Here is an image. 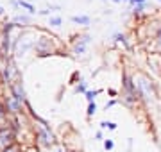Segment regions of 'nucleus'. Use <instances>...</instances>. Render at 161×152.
<instances>
[{"mask_svg":"<svg viewBox=\"0 0 161 152\" xmlns=\"http://www.w3.org/2000/svg\"><path fill=\"white\" fill-rule=\"evenodd\" d=\"M36 36H38V29H32V27H27V29H20L14 36V41H13V57L20 59L25 57L31 50H34V41Z\"/></svg>","mask_w":161,"mask_h":152,"instance_id":"obj_1","label":"nucleus"},{"mask_svg":"<svg viewBox=\"0 0 161 152\" xmlns=\"http://www.w3.org/2000/svg\"><path fill=\"white\" fill-rule=\"evenodd\" d=\"M34 56L38 57H48V56H54V54L59 52V43L58 38L54 34H50L48 30L45 29H38V36H36L34 41Z\"/></svg>","mask_w":161,"mask_h":152,"instance_id":"obj_2","label":"nucleus"},{"mask_svg":"<svg viewBox=\"0 0 161 152\" xmlns=\"http://www.w3.org/2000/svg\"><path fill=\"white\" fill-rule=\"evenodd\" d=\"M134 86H136V93H138V99H143L147 102L156 99V88L154 82L150 81L147 75H134Z\"/></svg>","mask_w":161,"mask_h":152,"instance_id":"obj_3","label":"nucleus"},{"mask_svg":"<svg viewBox=\"0 0 161 152\" xmlns=\"http://www.w3.org/2000/svg\"><path fill=\"white\" fill-rule=\"evenodd\" d=\"M0 75H2V81L6 82L7 86L20 79V70H18L16 59L13 57V56L7 57V59H4V66L0 68Z\"/></svg>","mask_w":161,"mask_h":152,"instance_id":"obj_4","label":"nucleus"},{"mask_svg":"<svg viewBox=\"0 0 161 152\" xmlns=\"http://www.w3.org/2000/svg\"><path fill=\"white\" fill-rule=\"evenodd\" d=\"M93 41V36L90 32H84V34H79L75 38V41L72 43V54L74 56H82V54H86L88 47H90V43Z\"/></svg>","mask_w":161,"mask_h":152,"instance_id":"obj_5","label":"nucleus"},{"mask_svg":"<svg viewBox=\"0 0 161 152\" xmlns=\"http://www.w3.org/2000/svg\"><path fill=\"white\" fill-rule=\"evenodd\" d=\"M9 93H11L13 97H16L20 102L27 104V93H25V88H23L22 79H18V81H14L13 84H9Z\"/></svg>","mask_w":161,"mask_h":152,"instance_id":"obj_6","label":"nucleus"},{"mask_svg":"<svg viewBox=\"0 0 161 152\" xmlns=\"http://www.w3.org/2000/svg\"><path fill=\"white\" fill-rule=\"evenodd\" d=\"M11 20L18 25V29H27V27H32V22H34V16L32 14H27V13H16L14 16H11Z\"/></svg>","mask_w":161,"mask_h":152,"instance_id":"obj_7","label":"nucleus"},{"mask_svg":"<svg viewBox=\"0 0 161 152\" xmlns=\"http://www.w3.org/2000/svg\"><path fill=\"white\" fill-rule=\"evenodd\" d=\"M4 104H6V109L7 113H13V115H18V113H22V107H23V102L16 99V97H13L9 93V97L4 99Z\"/></svg>","mask_w":161,"mask_h":152,"instance_id":"obj_8","label":"nucleus"},{"mask_svg":"<svg viewBox=\"0 0 161 152\" xmlns=\"http://www.w3.org/2000/svg\"><path fill=\"white\" fill-rule=\"evenodd\" d=\"M13 140H14V133H13V129L9 125H2L0 127V143L4 147L11 145Z\"/></svg>","mask_w":161,"mask_h":152,"instance_id":"obj_9","label":"nucleus"},{"mask_svg":"<svg viewBox=\"0 0 161 152\" xmlns=\"http://www.w3.org/2000/svg\"><path fill=\"white\" fill-rule=\"evenodd\" d=\"M38 138H40V141L45 147H50L52 143H54V134L50 133L48 125H41V129L38 131Z\"/></svg>","mask_w":161,"mask_h":152,"instance_id":"obj_10","label":"nucleus"},{"mask_svg":"<svg viewBox=\"0 0 161 152\" xmlns=\"http://www.w3.org/2000/svg\"><path fill=\"white\" fill-rule=\"evenodd\" d=\"M70 22L79 27H88L92 24V16L90 14H74V16H70Z\"/></svg>","mask_w":161,"mask_h":152,"instance_id":"obj_11","label":"nucleus"},{"mask_svg":"<svg viewBox=\"0 0 161 152\" xmlns=\"http://www.w3.org/2000/svg\"><path fill=\"white\" fill-rule=\"evenodd\" d=\"M18 6H20V11L27 13V14H32V16H36V14H38L36 6L32 4V2H29V0H18Z\"/></svg>","mask_w":161,"mask_h":152,"instance_id":"obj_12","label":"nucleus"},{"mask_svg":"<svg viewBox=\"0 0 161 152\" xmlns=\"http://www.w3.org/2000/svg\"><path fill=\"white\" fill-rule=\"evenodd\" d=\"M47 25H48L50 29H59V27L63 25V16H59V14H50Z\"/></svg>","mask_w":161,"mask_h":152,"instance_id":"obj_13","label":"nucleus"},{"mask_svg":"<svg viewBox=\"0 0 161 152\" xmlns=\"http://www.w3.org/2000/svg\"><path fill=\"white\" fill-rule=\"evenodd\" d=\"M111 40H113V43L115 45H124V47H129L127 45V36L124 34V32H113V36H111Z\"/></svg>","mask_w":161,"mask_h":152,"instance_id":"obj_14","label":"nucleus"},{"mask_svg":"<svg viewBox=\"0 0 161 152\" xmlns=\"http://www.w3.org/2000/svg\"><path fill=\"white\" fill-rule=\"evenodd\" d=\"M158 27H156V30H154V43L158 45V50L161 52V22H158Z\"/></svg>","mask_w":161,"mask_h":152,"instance_id":"obj_15","label":"nucleus"},{"mask_svg":"<svg viewBox=\"0 0 161 152\" xmlns=\"http://www.w3.org/2000/svg\"><path fill=\"white\" fill-rule=\"evenodd\" d=\"M86 91H88V84H86V81H79L77 84H75L74 93H77V95H79V93H82V95H84Z\"/></svg>","mask_w":161,"mask_h":152,"instance_id":"obj_16","label":"nucleus"},{"mask_svg":"<svg viewBox=\"0 0 161 152\" xmlns=\"http://www.w3.org/2000/svg\"><path fill=\"white\" fill-rule=\"evenodd\" d=\"M102 90H88L86 93H84V97H86V100L88 102H93V100L97 99V95L100 93Z\"/></svg>","mask_w":161,"mask_h":152,"instance_id":"obj_17","label":"nucleus"},{"mask_svg":"<svg viewBox=\"0 0 161 152\" xmlns=\"http://www.w3.org/2000/svg\"><path fill=\"white\" fill-rule=\"evenodd\" d=\"M97 113V104H95V100L93 102H88V109H86V115L88 117H93Z\"/></svg>","mask_w":161,"mask_h":152,"instance_id":"obj_18","label":"nucleus"},{"mask_svg":"<svg viewBox=\"0 0 161 152\" xmlns=\"http://www.w3.org/2000/svg\"><path fill=\"white\" fill-rule=\"evenodd\" d=\"M100 129H109V131H115V129H116V123H115V122H108V120H104V122L100 123Z\"/></svg>","mask_w":161,"mask_h":152,"instance_id":"obj_19","label":"nucleus"},{"mask_svg":"<svg viewBox=\"0 0 161 152\" xmlns=\"http://www.w3.org/2000/svg\"><path fill=\"white\" fill-rule=\"evenodd\" d=\"M6 117H7V109H6V104L0 100V122L2 120H6Z\"/></svg>","mask_w":161,"mask_h":152,"instance_id":"obj_20","label":"nucleus"},{"mask_svg":"<svg viewBox=\"0 0 161 152\" xmlns=\"http://www.w3.org/2000/svg\"><path fill=\"white\" fill-rule=\"evenodd\" d=\"M145 2H149V0H127V6H129V9H132L134 6H140V4H145Z\"/></svg>","mask_w":161,"mask_h":152,"instance_id":"obj_21","label":"nucleus"},{"mask_svg":"<svg viewBox=\"0 0 161 152\" xmlns=\"http://www.w3.org/2000/svg\"><path fill=\"white\" fill-rule=\"evenodd\" d=\"M50 14H52V11L48 9V7H43V9L38 11V16H50Z\"/></svg>","mask_w":161,"mask_h":152,"instance_id":"obj_22","label":"nucleus"},{"mask_svg":"<svg viewBox=\"0 0 161 152\" xmlns=\"http://www.w3.org/2000/svg\"><path fill=\"white\" fill-rule=\"evenodd\" d=\"M113 147H115V143L111 140H104V149L106 150H113Z\"/></svg>","mask_w":161,"mask_h":152,"instance_id":"obj_23","label":"nucleus"},{"mask_svg":"<svg viewBox=\"0 0 161 152\" xmlns=\"http://www.w3.org/2000/svg\"><path fill=\"white\" fill-rule=\"evenodd\" d=\"M47 7H48L52 13H54V11H61V6H59V4H48Z\"/></svg>","mask_w":161,"mask_h":152,"instance_id":"obj_24","label":"nucleus"},{"mask_svg":"<svg viewBox=\"0 0 161 152\" xmlns=\"http://www.w3.org/2000/svg\"><path fill=\"white\" fill-rule=\"evenodd\" d=\"M9 6H11L13 9H16V11H20V6H18V0H9Z\"/></svg>","mask_w":161,"mask_h":152,"instance_id":"obj_25","label":"nucleus"},{"mask_svg":"<svg viewBox=\"0 0 161 152\" xmlns=\"http://www.w3.org/2000/svg\"><path fill=\"white\" fill-rule=\"evenodd\" d=\"M4 152H18V149L14 145H7L6 149H4Z\"/></svg>","mask_w":161,"mask_h":152,"instance_id":"obj_26","label":"nucleus"},{"mask_svg":"<svg viewBox=\"0 0 161 152\" xmlns=\"http://www.w3.org/2000/svg\"><path fill=\"white\" fill-rule=\"evenodd\" d=\"M0 18H7V9L0 6Z\"/></svg>","mask_w":161,"mask_h":152,"instance_id":"obj_27","label":"nucleus"},{"mask_svg":"<svg viewBox=\"0 0 161 152\" xmlns=\"http://www.w3.org/2000/svg\"><path fill=\"white\" fill-rule=\"evenodd\" d=\"M116 104V100L113 99V100H109V102H108V104H106V111H108V109H109V107H113V106Z\"/></svg>","mask_w":161,"mask_h":152,"instance_id":"obj_28","label":"nucleus"},{"mask_svg":"<svg viewBox=\"0 0 161 152\" xmlns=\"http://www.w3.org/2000/svg\"><path fill=\"white\" fill-rule=\"evenodd\" d=\"M95 136H97V140H102V131H97V134Z\"/></svg>","mask_w":161,"mask_h":152,"instance_id":"obj_29","label":"nucleus"},{"mask_svg":"<svg viewBox=\"0 0 161 152\" xmlns=\"http://www.w3.org/2000/svg\"><path fill=\"white\" fill-rule=\"evenodd\" d=\"M108 93H109L111 97H116V91H115V90H108Z\"/></svg>","mask_w":161,"mask_h":152,"instance_id":"obj_30","label":"nucleus"},{"mask_svg":"<svg viewBox=\"0 0 161 152\" xmlns=\"http://www.w3.org/2000/svg\"><path fill=\"white\" fill-rule=\"evenodd\" d=\"M113 4H125V0H111Z\"/></svg>","mask_w":161,"mask_h":152,"instance_id":"obj_31","label":"nucleus"},{"mask_svg":"<svg viewBox=\"0 0 161 152\" xmlns=\"http://www.w3.org/2000/svg\"><path fill=\"white\" fill-rule=\"evenodd\" d=\"M102 2H111V0H102Z\"/></svg>","mask_w":161,"mask_h":152,"instance_id":"obj_32","label":"nucleus"},{"mask_svg":"<svg viewBox=\"0 0 161 152\" xmlns=\"http://www.w3.org/2000/svg\"><path fill=\"white\" fill-rule=\"evenodd\" d=\"M159 72H161V64H159Z\"/></svg>","mask_w":161,"mask_h":152,"instance_id":"obj_33","label":"nucleus"},{"mask_svg":"<svg viewBox=\"0 0 161 152\" xmlns=\"http://www.w3.org/2000/svg\"><path fill=\"white\" fill-rule=\"evenodd\" d=\"M158 2H159V4H161V0H158Z\"/></svg>","mask_w":161,"mask_h":152,"instance_id":"obj_34","label":"nucleus"},{"mask_svg":"<svg viewBox=\"0 0 161 152\" xmlns=\"http://www.w3.org/2000/svg\"><path fill=\"white\" fill-rule=\"evenodd\" d=\"M58 152H63V150H58Z\"/></svg>","mask_w":161,"mask_h":152,"instance_id":"obj_35","label":"nucleus"},{"mask_svg":"<svg viewBox=\"0 0 161 152\" xmlns=\"http://www.w3.org/2000/svg\"><path fill=\"white\" fill-rule=\"evenodd\" d=\"M0 59H2V56H0Z\"/></svg>","mask_w":161,"mask_h":152,"instance_id":"obj_36","label":"nucleus"},{"mask_svg":"<svg viewBox=\"0 0 161 152\" xmlns=\"http://www.w3.org/2000/svg\"><path fill=\"white\" fill-rule=\"evenodd\" d=\"M125 4H127V0H125Z\"/></svg>","mask_w":161,"mask_h":152,"instance_id":"obj_37","label":"nucleus"}]
</instances>
